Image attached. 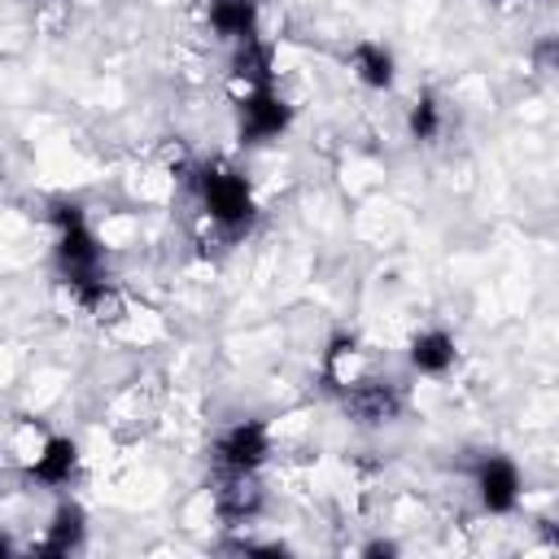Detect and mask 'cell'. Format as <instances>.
<instances>
[{
    "label": "cell",
    "instance_id": "1",
    "mask_svg": "<svg viewBox=\"0 0 559 559\" xmlns=\"http://www.w3.org/2000/svg\"><path fill=\"white\" fill-rule=\"evenodd\" d=\"M197 183H201V201H205V210H210V218H214L218 227H227L231 236L249 227V218H253V197H249V183H245L236 170H227V166H205Z\"/></svg>",
    "mask_w": 559,
    "mask_h": 559
},
{
    "label": "cell",
    "instance_id": "2",
    "mask_svg": "<svg viewBox=\"0 0 559 559\" xmlns=\"http://www.w3.org/2000/svg\"><path fill=\"white\" fill-rule=\"evenodd\" d=\"M57 258H61V271L70 280V288L100 275L96 271L100 266V249H96V236L87 231L79 205H61L57 210Z\"/></svg>",
    "mask_w": 559,
    "mask_h": 559
},
{
    "label": "cell",
    "instance_id": "3",
    "mask_svg": "<svg viewBox=\"0 0 559 559\" xmlns=\"http://www.w3.org/2000/svg\"><path fill=\"white\" fill-rule=\"evenodd\" d=\"M345 411L358 424H389L402 411V393L389 380H349L345 389Z\"/></svg>",
    "mask_w": 559,
    "mask_h": 559
},
{
    "label": "cell",
    "instance_id": "4",
    "mask_svg": "<svg viewBox=\"0 0 559 559\" xmlns=\"http://www.w3.org/2000/svg\"><path fill=\"white\" fill-rule=\"evenodd\" d=\"M288 118H293L288 105H284L271 87H258V92H249L245 105H240V135L253 140V144L275 140V135L288 127Z\"/></svg>",
    "mask_w": 559,
    "mask_h": 559
},
{
    "label": "cell",
    "instance_id": "5",
    "mask_svg": "<svg viewBox=\"0 0 559 559\" xmlns=\"http://www.w3.org/2000/svg\"><path fill=\"white\" fill-rule=\"evenodd\" d=\"M214 507L223 520H249L262 507V485L245 467H227V476L214 485Z\"/></svg>",
    "mask_w": 559,
    "mask_h": 559
},
{
    "label": "cell",
    "instance_id": "6",
    "mask_svg": "<svg viewBox=\"0 0 559 559\" xmlns=\"http://www.w3.org/2000/svg\"><path fill=\"white\" fill-rule=\"evenodd\" d=\"M266 428L262 424H253V419H245V424H236V428H227L223 437H218V463L223 467H245V472H253L262 459H266Z\"/></svg>",
    "mask_w": 559,
    "mask_h": 559
},
{
    "label": "cell",
    "instance_id": "7",
    "mask_svg": "<svg viewBox=\"0 0 559 559\" xmlns=\"http://www.w3.org/2000/svg\"><path fill=\"white\" fill-rule=\"evenodd\" d=\"M476 489H480V502L489 511H511L515 498H520V472H515V463L485 459L480 472H476Z\"/></svg>",
    "mask_w": 559,
    "mask_h": 559
},
{
    "label": "cell",
    "instance_id": "8",
    "mask_svg": "<svg viewBox=\"0 0 559 559\" xmlns=\"http://www.w3.org/2000/svg\"><path fill=\"white\" fill-rule=\"evenodd\" d=\"M231 74L245 79L249 92L266 87V83H271V44H262V39H253V35L240 39V48H236V57H231Z\"/></svg>",
    "mask_w": 559,
    "mask_h": 559
},
{
    "label": "cell",
    "instance_id": "9",
    "mask_svg": "<svg viewBox=\"0 0 559 559\" xmlns=\"http://www.w3.org/2000/svg\"><path fill=\"white\" fill-rule=\"evenodd\" d=\"M210 22L227 39H249L258 22V0H210Z\"/></svg>",
    "mask_w": 559,
    "mask_h": 559
},
{
    "label": "cell",
    "instance_id": "10",
    "mask_svg": "<svg viewBox=\"0 0 559 559\" xmlns=\"http://www.w3.org/2000/svg\"><path fill=\"white\" fill-rule=\"evenodd\" d=\"M74 441H66V437H48L44 441V450L35 454V480H44V485H66L70 480V472H74Z\"/></svg>",
    "mask_w": 559,
    "mask_h": 559
},
{
    "label": "cell",
    "instance_id": "11",
    "mask_svg": "<svg viewBox=\"0 0 559 559\" xmlns=\"http://www.w3.org/2000/svg\"><path fill=\"white\" fill-rule=\"evenodd\" d=\"M79 542H83V511L74 502H66V507H57V515L48 524V537L35 550L39 555H70Z\"/></svg>",
    "mask_w": 559,
    "mask_h": 559
},
{
    "label": "cell",
    "instance_id": "12",
    "mask_svg": "<svg viewBox=\"0 0 559 559\" xmlns=\"http://www.w3.org/2000/svg\"><path fill=\"white\" fill-rule=\"evenodd\" d=\"M411 362L428 376H441L454 362V341L445 332H419L415 345H411Z\"/></svg>",
    "mask_w": 559,
    "mask_h": 559
},
{
    "label": "cell",
    "instance_id": "13",
    "mask_svg": "<svg viewBox=\"0 0 559 559\" xmlns=\"http://www.w3.org/2000/svg\"><path fill=\"white\" fill-rule=\"evenodd\" d=\"M354 74L367 87H389L393 83V57L380 44H358L354 48Z\"/></svg>",
    "mask_w": 559,
    "mask_h": 559
},
{
    "label": "cell",
    "instance_id": "14",
    "mask_svg": "<svg viewBox=\"0 0 559 559\" xmlns=\"http://www.w3.org/2000/svg\"><path fill=\"white\" fill-rule=\"evenodd\" d=\"M411 131H415V140H432V135L441 131V109H437L432 96L415 100V109H411Z\"/></svg>",
    "mask_w": 559,
    "mask_h": 559
},
{
    "label": "cell",
    "instance_id": "15",
    "mask_svg": "<svg viewBox=\"0 0 559 559\" xmlns=\"http://www.w3.org/2000/svg\"><path fill=\"white\" fill-rule=\"evenodd\" d=\"M0 555H9V537H0Z\"/></svg>",
    "mask_w": 559,
    "mask_h": 559
},
{
    "label": "cell",
    "instance_id": "16",
    "mask_svg": "<svg viewBox=\"0 0 559 559\" xmlns=\"http://www.w3.org/2000/svg\"><path fill=\"white\" fill-rule=\"evenodd\" d=\"M35 4H48V0H35Z\"/></svg>",
    "mask_w": 559,
    "mask_h": 559
}]
</instances>
